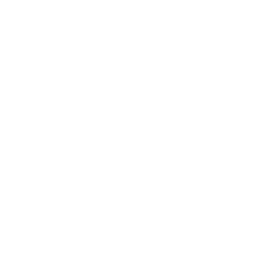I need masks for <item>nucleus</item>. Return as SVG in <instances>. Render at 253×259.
<instances>
[]
</instances>
